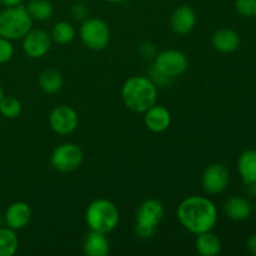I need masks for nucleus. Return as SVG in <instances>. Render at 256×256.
I'll return each mask as SVG.
<instances>
[{
  "label": "nucleus",
  "instance_id": "obj_17",
  "mask_svg": "<svg viewBox=\"0 0 256 256\" xmlns=\"http://www.w3.org/2000/svg\"><path fill=\"white\" fill-rule=\"evenodd\" d=\"M225 212H226L228 218L234 222H245L252 216V206L248 200L235 196L228 200V202L225 204Z\"/></svg>",
  "mask_w": 256,
  "mask_h": 256
},
{
  "label": "nucleus",
  "instance_id": "obj_26",
  "mask_svg": "<svg viewBox=\"0 0 256 256\" xmlns=\"http://www.w3.org/2000/svg\"><path fill=\"white\" fill-rule=\"evenodd\" d=\"M14 56V46L12 42L0 36V64L10 62Z\"/></svg>",
  "mask_w": 256,
  "mask_h": 256
},
{
  "label": "nucleus",
  "instance_id": "obj_13",
  "mask_svg": "<svg viewBox=\"0 0 256 256\" xmlns=\"http://www.w3.org/2000/svg\"><path fill=\"white\" fill-rule=\"evenodd\" d=\"M195 24H196V14H195L194 9L188 5H182V6L176 8L172 12V20H170L172 32L180 36H184V35L192 32L195 28Z\"/></svg>",
  "mask_w": 256,
  "mask_h": 256
},
{
  "label": "nucleus",
  "instance_id": "obj_18",
  "mask_svg": "<svg viewBox=\"0 0 256 256\" xmlns=\"http://www.w3.org/2000/svg\"><path fill=\"white\" fill-rule=\"evenodd\" d=\"M196 250L202 256H216L222 252V240L212 232H202L196 238Z\"/></svg>",
  "mask_w": 256,
  "mask_h": 256
},
{
  "label": "nucleus",
  "instance_id": "obj_15",
  "mask_svg": "<svg viewBox=\"0 0 256 256\" xmlns=\"http://www.w3.org/2000/svg\"><path fill=\"white\" fill-rule=\"evenodd\" d=\"M212 46L215 50L224 54H230L239 49L240 36L232 29H220L212 35Z\"/></svg>",
  "mask_w": 256,
  "mask_h": 256
},
{
  "label": "nucleus",
  "instance_id": "obj_29",
  "mask_svg": "<svg viewBox=\"0 0 256 256\" xmlns=\"http://www.w3.org/2000/svg\"><path fill=\"white\" fill-rule=\"evenodd\" d=\"M24 0H0V4L4 5L5 8H12V6H19L22 4Z\"/></svg>",
  "mask_w": 256,
  "mask_h": 256
},
{
  "label": "nucleus",
  "instance_id": "obj_19",
  "mask_svg": "<svg viewBox=\"0 0 256 256\" xmlns=\"http://www.w3.org/2000/svg\"><path fill=\"white\" fill-rule=\"evenodd\" d=\"M238 168L245 184L256 182V150H246L242 152L238 162Z\"/></svg>",
  "mask_w": 256,
  "mask_h": 256
},
{
  "label": "nucleus",
  "instance_id": "obj_6",
  "mask_svg": "<svg viewBox=\"0 0 256 256\" xmlns=\"http://www.w3.org/2000/svg\"><path fill=\"white\" fill-rule=\"evenodd\" d=\"M80 38L85 46L94 52H100L109 45L110 29L104 20L92 18L82 22Z\"/></svg>",
  "mask_w": 256,
  "mask_h": 256
},
{
  "label": "nucleus",
  "instance_id": "obj_25",
  "mask_svg": "<svg viewBox=\"0 0 256 256\" xmlns=\"http://www.w3.org/2000/svg\"><path fill=\"white\" fill-rule=\"evenodd\" d=\"M235 8L238 12L245 18L256 16V0H236Z\"/></svg>",
  "mask_w": 256,
  "mask_h": 256
},
{
  "label": "nucleus",
  "instance_id": "obj_12",
  "mask_svg": "<svg viewBox=\"0 0 256 256\" xmlns=\"http://www.w3.org/2000/svg\"><path fill=\"white\" fill-rule=\"evenodd\" d=\"M32 212L29 205L24 202H16L10 205L4 215V222L8 228L15 230H22L30 224Z\"/></svg>",
  "mask_w": 256,
  "mask_h": 256
},
{
  "label": "nucleus",
  "instance_id": "obj_11",
  "mask_svg": "<svg viewBox=\"0 0 256 256\" xmlns=\"http://www.w3.org/2000/svg\"><path fill=\"white\" fill-rule=\"evenodd\" d=\"M22 39V50L30 59L45 56L52 48V35L44 30H30Z\"/></svg>",
  "mask_w": 256,
  "mask_h": 256
},
{
  "label": "nucleus",
  "instance_id": "obj_30",
  "mask_svg": "<svg viewBox=\"0 0 256 256\" xmlns=\"http://www.w3.org/2000/svg\"><path fill=\"white\" fill-rule=\"evenodd\" d=\"M109 2H112V4H122V2H126V0H108Z\"/></svg>",
  "mask_w": 256,
  "mask_h": 256
},
{
  "label": "nucleus",
  "instance_id": "obj_5",
  "mask_svg": "<svg viewBox=\"0 0 256 256\" xmlns=\"http://www.w3.org/2000/svg\"><path fill=\"white\" fill-rule=\"evenodd\" d=\"M164 218V206L156 199L142 202L136 212V232L142 239H150Z\"/></svg>",
  "mask_w": 256,
  "mask_h": 256
},
{
  "label": "nucleus",
  "instance_id": "obj_24",
  "mask_svg": "<svg viewBox=\"0 0 256 256\" xmlns=\"http://www.w3.org/2000/svg\"><path fill=\"white\" fill-rule=\"evenodd\" d=\"M22 102L14 96H4L0 100V114L6 119H16L22 114Z\"/></svg>",
  "mask_w": 256,
  "mask_h": 256
},
{
  "label": "nucleus",
  "instance_id": "obj_23",
  "mask_svg": "<svg viewBox=\"0 0 256 256\" xmlns=\"http://www.w3.org/2000/svg\"><path fill=\"white\" fill-rule=\"evenodd\" d=\"M75 29L66 22H60L54 25L52 30V39L60 45H66L74 40Z\"/></svg>",
  "mask_w": 256,
  "mask_h": 256
},
{
  "label": "nucleus",
  "instance_id": "obj_10",
  "mask_svg": "<svg viewBox=\"0 0 256 256\" xmlns=\"http://www.w3.org/2000/svg\"><path fill=\"white\" fill-rule=\"evenodd\" d=\"M230 182V172L224 164H212L202 174V189L210 195L225 192Z\"/></svg>",
  "mask_w": 256,
  "mask_h": 256
},
{
  "label": "nucleus",
  "instance_id": "obj_31",
  "mask_svg": "<svg viewBox=\"0 0 256 256\" xmlns=\"http://www.w3.org/2000/svg\"><path fill=\"white\" fill-rule=\"evenodd\" d=\"M2 98H4V90H2V88L0 86V100H2Z\"/></svg>",
  "mask_w": 256,
  "mask_h": 256
},
{
  "label": "nucleus",
  "instance_id": "obj_14",
  "mask_svg": "<svg viewBox=\"0 0 256 256\" xmlns=\"http://www.w3.org/2000/svg\"><path fill=\"white\" fill-rule=\"evenodd\" d=\"M144 114V122L150 132L160 134V132H166L172 125V114L166 108L162 105L155 104Z\"/></svg>",
  "mask_w": 256,
  "mask_h": 256
},
{
  "label": "nucleus",
  "instance_id": "obj_27",
  "mask_svg": "<svg viewBox=\"0 0 256 256\" xmlns=\"http://www.w3.org/2000/svg\"><path fill=\"white\" fill-rule=\"evenodd\" d=\"M88 15V9L85 5L76 4L72 6V16L76 20H85Z\"/></svg>",
  "mask_w": 256,
  "mask_h": 256
},
{
  "label": "nucleus",
  "instance_id": "obj_22",
  "mask_svg": "<svg viewBox=\"0 0 256 256\" xmlns=\"http://www.w3.org/2000/svg\"><path fill=\"white\" fill-rule=\"evenodd\" d=\"M26 10L32 19L38 22H46L54 15V6L48 0H30Z\"/></svg>",
  "mask_w": 256,
  "mask_h": 256
},
{
  "label": "nucleus",
  "instance_id": "obj_28",
  "mask_svg": "<svg viewBox=\"0 0 256 256\" xmlns=\"http://www.w3.org/2000/svg\"><path fill=\"white\" fill-rule=\"evenodd\" d=\"M246 246H248V250H249L250 254L256 256V234L252 235V236H250V239L248 240Z\"/></svg>",
  "mask_w": 256,
  "mask_h": 256
},
{
  "label": "nucleus",
  "instance_id": "obj_9",
  "mask_svg": "<svg viewBox=\"0 0 256 256\" xmlns=\"http://www.w3.org/2000/svg\"><path fill=\"white\" fill-rule=\"evenodd\" d=\"M49 124L56 134L65 136V135L72 134L78 129L79 116L72 106L60 105L55 108L50 114Z\"/></svg>",
  "mask_w": 256,
  "mask_h": 256
},
{
  "label": "nucleus",
  "instance_id": "obj_32",
  "mask_svg": "<svg viewBox=\"0 0 256 256\" xmlns=\"http://www.w3.org/2000/svg\"><path fill=\"white\" fill-rule=\"evenodd\" d=\"M2 222H4V218H2V215H0V228H2Z\"/></svg>",
  "mask_w": 256,
  "mask_h": 256
},
{
  "label": "nucleus",
  "instance_id": "obj_16",
  "mask_svg": "<svg viewBox=\"0 0 256 256\" xmlns=\"http://www.w3.org/2000/svg\"><path fill=\"white\" fill-rule=\"evenodd\" d=\"M82 249L88 256H106L110 254V242L105 234L90 230L84 240Z\"/></svg>",
  "mask_w": 256,
  "mask_h": 256
},
{
  "label": "nucleus",
  "instance_id": "obj_3",
  "mask_svg": "<svg viewBox=\"0 0 256 256\" xmlns=\"http://www.w3.org/2000/svg\"><path fill=\"white\" fill-rule=\"evenodd\" d=\"M85 218L90 230L108 235L119 225L120 212L114 202L106 199H99L88 206Z\"/></svg>",
  "mask_w": 256,
  "mask_h": 256
},
{
  "label": "nucleus",
  "instance_id": "obj_2",
  "mask_svg": "<svg viewBox=\"0 0 256 256\" xmlns=\"http://www.w3.org/2000/svg\"><path fill=\"white\" fill-rule=\"evenodd\" d=\"M122 98L128 109L144 114L156 104V84L145 76H132L122 86Z\"/></svg>",
  "mask_w": 256,
  "mask_h": 256
},
{
  "label": "nucleus",
  "instance_id": "obj_20",
  "mask_svg": "<svg viewBox=\"0 0 256 256\" xmlns=\"http://www.w3.org/2000/svg\"><path fill=\"white\" fill-rule=\"evenodd\" d=\"M39 85L40 89L49 95L58 94L62 89L64 85V79L59 70L50 69L44 70L39 76Z\"/></svg>",
  "mask_w": 256,
  "mask_h": 256
},
{
  "label": "nucleus",
  "instance_id": "obj_21",
  "mask_svg": "<svg viewBox=\"0 0 256 256\" xmlns=\"http://www.w3.org/2000/svg\"><path fill=\"white\" fill-rule=\"evenodd\" d=\"M19 250V238L15 230L0 228V256H14Z\"/></svg>",
  "mask_w": 256,
  "mask_h": 256
},
{
  "label": "nucleus",
  "instance_id": "obj_8",
  "mask_svg": "<svg viewBox=\"0 0 256 256\" xmlns=\"http://www.w3.org/2000/svg\"><path fill=\"white\" fill-rule=\"evenodd\" d=\"M84 162V152L78 145L66 142L52 152V165L60 172H76Z\"/></svg>",
  "mask_w": 256,
  "mask_h": 256
},
{
  "label": "nucleus",
  "instance_id": "obj_4",
  "mask_svg": "<svg viewBox=\"0 0 256 256\" xmlns=\"http://www.w3.org/2000/svg\"><path fill=\"white\" fill-rule=\"evenodd\" d=\"M32 28V19L26 6L6 8L0 12V36L8 40L22 39Z\"/></svg>",
  "mask_w": 256,
  "mask_h": 256
},
{
  "label": "nucleus",
  "instance_id": "obj_7",
  "mask_svg": "<svg viewBox=\"0 0 256 256\" xmlns=\"http://www.w3.org/2000/svg\"><path fill=\"white\" fill-rule=\"evenodd\" d=\"M188 68V56L179 50H165L155 56L154 70L170 80L184 74Z\"/></svg>",
  "mask_w": 256,
  "mask_h": 256
},
{
  "label": "nucleus",
  "instance_id": "obj_1",
  "mask_svg": "<svg viewBox=\"0 0 256 256\" xmlns=\"http://www.w3.org/2000/svg\"><path fill=\"white\" fill-rule=\"evenodd\" d=\"M180 224L192 234L212 232L218 222V209L214 202L204 196H190L178 206Z\"/></svg>",
  "mask_w": 256,
  "mask_h": 256
}]
</instances>
